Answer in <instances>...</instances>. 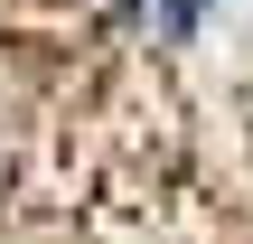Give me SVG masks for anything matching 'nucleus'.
Masks as SVG:
<instances>
[]
</instances>
